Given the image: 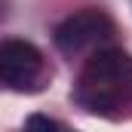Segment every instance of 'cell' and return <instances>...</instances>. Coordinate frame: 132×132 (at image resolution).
<instances>
[{
  "mask_svg": "<svg viewBox=\"0 0 132 132\" xmlns=\"http://www.w3.org/2000/svg\"><path fill=\"white\" fill-rule=\"evenodd\" d=\"M129 95H132V59L123 49L95 52L83 68V77L77 86V101L86 104L89 111L111 114Z\"/></svg>",
  "mask_w": 132,
  "mask_h": 132,
  "instance_id": "obj_1",
  "label": "cell"
},
{
  "mask_svg": "<svg viewBox=\"0 0 132 132\" xmlns=\"http://www.w3.org/2000/svg\"><path fill=\"white\" fill-rule=\"evenodd\" d=\"M108 34H111V19L101 9H83V12L68 15L65 22L55 28L52 40H55L59 52L77 55V52H83L86 46L98 43L101 37H108Z\"/></svg>",
  "mask_w": 132,
  "mask_h": 132,
  "instance_id": "obj_2",
  "label": "cell"
},
{
  "mask_svg": "<svg viewBox=\"0 0 132 132\" xmlns=\"http://www.w3.org/2000/svg\"><path fill=\"white\" fill-rule=\"evenodd\" d=\"M43 71V55L28 40H0V83L25 89Z\"/></svg>",
  "mask_w": 132,
  "mask_h": 132,
  "instance_id": "obj_3",
  "label": "cell"
},
{
  "mask_svg": "<svg viewBox=\"0 0 132 132\" xmlns=\"http://www.w3.org/2000/svg\"><path fill=\"white\" fill-rule=\"evenodd\" d=\"M25 132H71V129H65L59 120H52L46 114H34V117H28V123H25Z\"/></svg>",
  "mask_w": 132,
  "mask_h": 132,
  "instance_id": "obj_4",
  "label": "cell"
}]
</instances>
